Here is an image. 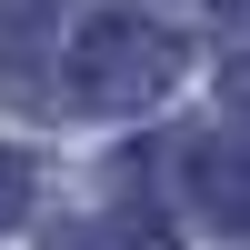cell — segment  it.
<instances>
[{
  "mask_svg": "<svg viewBox=\"0 0 250 250\" xmlns=\"http://www.w3.org/2000/svg\"><path fill=\"white\" fill-rule=\"evenodd\" d=\"M180 70H190V40L140 10H90L70 30V100L80 110H150V100H170Z\"/></svg>",
  "mask_w": 250,
  "mask_h": 250,
  "instance_id": "obj_1",
  "label": "cell"
},
{
  "mask_svg": "<svg viewBox=\"0 0 250 250\" xmlns=\"http://www.w3.org/2000/svg\"><path fill=\"white\" fill-rule=\"evenodd\" d=\"M50 20H60V0H0V100H30L40 90Z\"/></svg>",
  "mask_w": 250,
  "mask_h": 250,
  "instance_id": "obj_2",
  "label": "cell"
},
{
  "mask_svg": "<svg viewBox=\"0 0 250 250\" xmlns=\"http://www.w3.org/2000/svg\"><path fill=\"white\" fill-rule=\"evenodd\" d=\"M190 210L220 220V230H250V150L200 140V150H190Z\"/></svg>",
  "mask_w": 250,
  "mask_h": 250,
  "instance_id": "obj_3",
  "label": "cell"
},
{
  "mask_svg": "<svg viewBox=\"0 0 250 250\" xmlns=\"http://www.w3.org/2000/svg\"><path fill=\"white\" fill-rule=\"evenodd\" d=\"M60 250H180L160 220H140V210H120V220H100V230H80V240H60Z\"/></svg>",
  "mask_w": 250,
  "mask_h": 250,
  "instance_id": "obj_4",
  "label": "cell"
},
{
  "mask_svg": "<svg viewBox=\"0 0 250 250\" xmlns=\"http://www.w3.org/2000/svg\"><path fill=\"white\" fill-rule=\"evenodd\" d=\"M30 200H40L30 150H0V230H10V220H30Z\"/></svg>",
  "mask_w": 250,
  "mask_h": 250,
  "instance_id": "obj_5",
  "label": "cell"
},
{
  "mask_svg": "<svg viewBox=\"0 0 250 250\" xmlns=\"http://www.w3.org/2000/svg\"><path fill=\"white\" fill-rule=\"evenodd\" d=\"M220 90H230V110L250 120V60H240V70H230V80H220Z\"/></svg>",
  "mask_w": 250,
  "mask_h": 250,
  "instance_id": "obj_6",
  "label": "cell"
}]
</instances>
